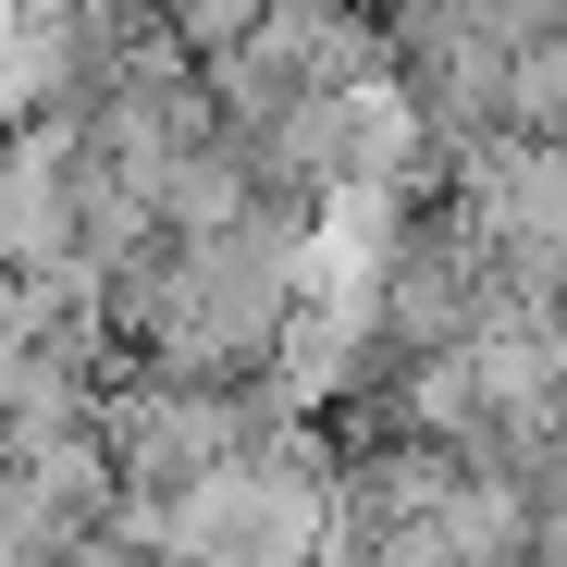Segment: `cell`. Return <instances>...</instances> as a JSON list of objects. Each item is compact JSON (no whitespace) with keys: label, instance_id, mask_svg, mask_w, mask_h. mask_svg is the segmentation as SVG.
Segmentation results:
<instances>
[{"label":"cell","instance_id":"obj_1","mask_svg":"<svg viewBox=\"0 0 567 567\" xmlns=\"http://www.w3.org/2000/svg\"><path fill=\"white\" fill-rule=\"evenodd\" d=\"M271 432H297V395H210V383H112L100 395V444H112L124 506L198 494L210 468L259 456Z\"/></svg>","mask_w":567,"mask_h":567}]
</instances>
